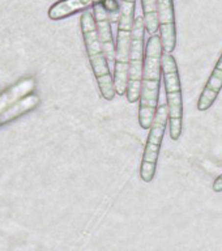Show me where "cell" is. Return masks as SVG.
Instances as JSON below:
<instances>
[{"instance_id":"obj_1","label":"cell","mask_w":222,"mask_h":251,"mask_svg":"<svg viewBox=\"0 0 222 251\" xmlns=\"http://www.w3.org/2000/svg\"><path fill=\"white\" fill-rule=\"evenodd\" d=\"M162 55L164 49L161 42V35L157 33L152 34L145 47L144 71L139 98V125L143 129L150 128L156 117L160 100Z\"/></svg>"},{"instance_id":"obj_2","label":"cell","mask_w":222,"mask_h":251,"mask_svg":"<svg viewBox=\"0 0 222 251\" xmlns=\"http://www.w3.org/2000/svg\"><path fill=\"white\" fill-rule=\"evenodd\" d=\"M80 27H81L86 55L89 59L94 77L97 80L102 98L106 101H113L117 94L115 86H114V77L110 72L109 60L106 58L101 41L98 38L97 25H96L93 12L88 11V9L82 12L81 17H80Z\"/></svg>"},{"instance_id":"obj_3","label":"cell","mask_w":222,"mask_h":251,"mask_svg":"<svg viewBox=\"0 0 222 251\" xmlns=\"http://www.w3.org/2000/svg\"><path fill=\"white\" fill-rule=\"evenodd\" d=\"M162 76L169 107V135L172 140L176 141L179 140L183 127V96L179 68L173 54L164 52L162 55Z\"/></svg>"},{"instance_id":"obj_4","label":"cell","mask_w":222,"mask_h":251,"mask_svg":"<svg viewBox=\"0 0 222 251\" xmlns=\"http://www.w3.org/2000/svg\"><path fill=\"white\" fill-rule=\"evenodd\" d=\"M169 123V107L168 103H161L157 107L156 117L149 128L148 139L145 143L143 160L140 165V178L145 183L152 182L156 176L157 162L160 156V149L164 140L165 131Z\"/></svg>"},{"instance_id":"obj_5","label":"cell","mask_w":222,"mask_h":251,"mask_svg":"<svg viewBox=\"0 0 222 251\" xmlns=\"http://www.w3.org/2000/svg\"><path fill=\"white\" fill-rule=\"evenodd\" d=\"M144 16H137L135 19L131 37V47H129L128 60V86H127V101L128 103H136L140 98L141 78L144 71V37H145Z\"/></svg>"},{"instance_id":"obj_6","label":"cell","mask_w":222,"mask_h":251,"mask_svg":"<svg viewBox=\"0 0 222 251\" xmlns=\"http://www.w3.org/2000/svg\"><path fill=\"white\" fill-rule=\"evenodd\" d=\"M157 12L160 23V35L162 49L172 54L176 46V23L174 0H157Z\"/></svg>"},{"instance_id":"obj_7","label":"cell","mask_w":222,"mask_h":251,"mask_svg":"<svg viewBox=\"0 0 222 251\" xmlns=\"http://www.w3.org/2000/svg\"><path fill=\"white\" fill-rule=\"evenodd\" d=\"M93 15L96 19V25H97L98 38L101 41V45L105 51L106 58L109 63L115 62V54H117V45L114 42L113 30H111V20L110 16L103 7V4L98 3L93 7Z\"/></svg>"},{"instance_id":"obj_8","label":"cell","mask_w":222,"mask_h":251,"mask_svg":"<svg viewBox=\"0 0 222 251\" xmlns=\"http://www.w3.org/2000/svg\"><path fill=\"white\" fill-rule=\"evenodd\" d=\"M222 89V52L220 55L219 60L216 63L213 72L208 78L207 84L204 86L203 92L200 94L197 101V110L199 111H207L215 105L216 100L219 97L220 92Z\"/></svg>"},{"instance_id":"obj_9","label":"cell","mask_w":222,"mask_h":251,"mask_svg":"<svg viewBox=\"0 0 222 251\" xmlns=\"http://www.w3.org/2000/svg\"><path fill=\"white\" fill-rule=\"evenodd\" d=\"M103 0H59L49 9V17L54 21L67 19L70 16L93 8L96 4Z\"/></svg>"},{"instance_id":"obj_10","label":"cell","mask_w":222,"mask_h":251,"mask_svg":"<svg viewBox=\"0 0 222 251\" xmlns=\"http://www.w3.org/2000/svg\"><path fill=\"white\" fill-rule=\"evenodd\" d=\"M35 88V80L33 77L21 78L20 81L9 86L8 89L0 93V113L7 110L9 106L21 100L23 97L30 94Z\"/></svg>"},{"instance_id":"obj_11","label":"cell","mask_w":222,"mask_h":251,"mask_svg":"<svg viewBox=\"0 0 222 251\" xmlns=\"http://www.w3.org/2000/svg\"><path fill=\"white\" fill-rule=\"evenodd\" d=\"M41 98L38 94H27L25 97L9 106L7 110H4L3 113H0V127L3 125H7L9 122L15 121L24 114L29 113L31 110H34L39 105Z\"/></svg>"},{"instance_id":"obj_12","label":"cell","mask_w":222,"mask_h":251,"mask_svg":"<svg viewBox=\"0 0 222 251\" xmlns=\"http://www.w3.org/2000/svg\"><path fill=\"white\" fill-rule=\"evenodd\" d=\"M143 16H144L145 29L149 34H156L160 31L158 12H157V0H141Z\"/></svg>"},{"instance_id":"obj_13","label":"cell","mask_w":222,"mask_h":251,"mask_svg":"<svg viewBox=\"0 0 222 251\" xmlns=\"http://www.w3.org/2000/svg\"><path fill=\"white\" fill-rule=\"evenodd\" d=\"M213 190H215L216 192L222 191V174L217 176L215 179V182H213Z\"/></svg>"}]
</instances>
